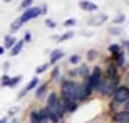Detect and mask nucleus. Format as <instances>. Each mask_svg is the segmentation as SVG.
<instances>
[{"instance_id":"17","label":"nucleus","mask_w":129,"mask_h":123,"mask_svg":"<svg viewBox=\"0 0 129 123\" xmlns=\"http://www.w3.org/2000/svg\"><path fill=\"white\" fill-rule=\"evenodd\" d=\"M38 84H39V78H38V77H33L32 80L29 81V84H27V86L24 87V90H26V92L29 93L30 90H33V89H36V87H38Z\"/></svg>"},{"instance_id":"16","label":"nucleus","mask_w":129,"mask_h":123,"mask_svg":"<svg viewBox=\"0 0 129 123\" xmlns=\"http://www.w3.org/2000/svg\"><path fill=\"white\" fill-rule=\"evenodd\" d=\"M77 72H78V75H80L81 78H84V80L90 75V69H89V66H87V65H81V66L78 68V71H77Z\"/></svg>"},{"instance_id":"29","label":"nucleus","mask_w":129,"mask_h":123,"mask_svg":"<svg viewBox=\"0 0 129 123\" xmlns=\"http://www.w3.org/2000/svg\"><path fill=\"white\" fill-rule=\"evenodd\" d=\"M125 20H126V15H123V14H119L113 21L116 23V24H122V23H125Z\"/></svg>"},{"instance_id":"39","label":"nucleus","mask_w":129,"mask_h":123,"mask_svg":"<svg viewBox=\"0 0 129 123\" xmlns=\"http://www.w3.org/2000/svg\"><path fill=\"white\" fill-rule=\"evenodd\" d=\"M122 44H123V48H125V50H128V47H129V41H128V39H125Z\"/></svg>"},{"instance_id":"35","label":"nucleus","mask_w":129,"mask_h":123,"mask_svg":"<svg viewBox=\"0 0 129 123\" xmlns=\"http://www.w3.org/2000/svg\"><path fill=\"white\" fill-rule=\"evenodd\" d=\"M59 74H60V69L59 68H54V71L51 74V80H57L59 78Z\"/></svg>"},{"instance_id":"3","label":"nucleus","mask_w":129,"mask_h":123,"mask_svg":"<svg viewBox=\"0 0 129 123\" xmlns=\"http://www.w3.org/2000/svg\"><path fill=\"white\" fill-rule=\"evenodd\" d=\"M101 78H102V71H101V68L99 66H95L93 68V71L90 72V75L86 78V81H87V84L95 90L98 86V83L101 81Z\"/></svg>"},{"instance_id":"25","label":"nucleus","mask_w":129,"mask_h":123,"mask_svg":"<svg viewBox=\"0 0 129 123\" xmlns=\"http://www.w3.org/2000/svg\"><path fill=\"white\" fill-rule=\"evenodd\" d=\"M33 2H35V0H23V2H21V5H20V9H23V11L29 9V8L33 5Z\"/></svg>"},{"instance_id":"26","label":"nucleus","mask_w":129,"mask_h":123,"mask_svg":"<svg viewBox=\"0 0 129 123\" xmlns=\"http://www.w3.org/2000/svg\"><path fill=\"white\" fill-rule=\"evenodd\" d=\"M75 24H77L75 18H68L66 21H63V27H74Z\"/></svg>"},{"instance_id":"45","label":"nucleus","mask_w":129,"mask_h":123,"mask_svg":"<svg viewBox=\"0 0 129 123\" xmlns=\"http://www.w3.org/2000/svg\"><path fill=\"white\" fill-rule=\"evenodd\" d=\"M125 123H128V122H125Z\"/></svg>"},{"instance_id":"2","label":"nucleus","mask_w":129,"mask_h":123,"mask_svg":"<svg viewBox=\"0 0 129 123\" xmlns=\"http://www.w3.org/2000/svg\"><path fill=\"white\" fill-rule=\"evenodd\" d=\"M113 96H114V102H116V104H125V102H128V99H129L128 86H119V87L114 90Z\"/></svg>"},{"instance_id":"14","label":"nucleus","mask_w":129,"mask_h":123,"mask_svg":"<svg viewBox=\"0 0 129 123\" xmlns=\"http://www.w3.org/2000/svg\"><path fill=\"white\" fill-rule=\"evenodd\" d=\"M63 104H64V111L66 113H74L78 108V104L75 101H66V99H63Z\"/></svg>"},{"instance_id":"13","label":"nucleus","mask_w":129,"mask_h":123,"mask_svg":"<svg viewBox=\"0 0 129 123\" xmlns=\"http://www.w3.org/2000/svg\"><path fill=\"white\" fill-rule=\"evenodd\" d=\"M116 61H117V65L116 66H120V68H123V66H126V53H123V51H120V53H117L116 56H113Z\"/></svg>"},{"instance_id":"5","label":"nucleus","mask_w":129,"mask_h":123,"mask_svg":"<svg viewBox=\"0 0 129 123\" xmlns=\"http://www.w3.org/2000/svg\"><path fill=\"white\" fill-rule=\"evenodd\" d=\"M78 6H80L83 11H87V12H96L98 9H99V6H98L96 3H93V2H90V0H80Z\"/></svg>"},{"instance_id":"11","label":"nucleus","mask_w":129,"mask_h":123,"mask_svg":"<svg viewBox=\"0 0 129 123\" xmlns=\"http://www.w3.org/2000/svg\"><path fill=\"white\" fill-rule=\"evenodd\" d=\"M17 41H18V39H17L14 35H6V36H5V47H3V48H5V50H6V48L11 50V48L17 44Z\"/></svg>"},{"instance_id":"27","label":"nucleus","mask_w":129,"mask_h":123,"mask_svg":"<svg viewBox=\"0 0 129 123\" xmlns=\"http://www.w3.org/2000/svg\"><path fill=\"white\" fill-rule=\"evenodd\" d=\"M48 68H50V65H48V63H44V65H41V66L36 68V74H38V75H39V74H44Z\"/></svg>"},{"instance_id":"15","label":"nucleus","mask_w":129,"mask_h":123,"mask_svg":"<svg viewBox=\"0 0 129 123\" xmlns=\"http://www.w3.org/2000/svg\"><path fill=\"white\" fill-rule=\"evenodd\" d=\"M47 90H48V84H47V83H42L39 87H36V93H35V95H36V98H38V99L44 98V96H45V93H47Z\"/></svg>"},{"instance_id":"42","label":"nucleus","mask_w":129,"mask_h":123,"mask_svg":"<svg viewBox=\"0 0 129 123\" xmlns=\"http://www.w3.org/2000/svg\"><path fill=\"white\" fill-rule=\"evenodd\" d=\"M0 123H8V117H5V119H0Z\"/></svg>"},{"instance_id":"10","label":"nucleus","mask_w":129,"mask_h":123,"mask_svg":"<svg viewBox=\"0 0 129 123\" xmlns=\"http://www.w3.org/2000/svg\"><path fill=\"white\" fill-rule=\"evenodd\" d=\"M107 20H108V17H107L105 14H101L99 17H93V18H90V20H89V24H90V26H102Z\"/></svg>"},{"instance_id":"1","label":"nucleus","mask_w":129,"mask_h":123,"mask_svg":"<svg viewBox=\"0 0 129 123\" xmlns=\"http://www.w3.org/2000/svg\"><path fill=\"white\" fill-rule=\"evenodd\" d=\"M62 99L66 101H81V92H80V84L72 81V80H66L62 83Z\"/></svg>"},{"instance_id":"31","label":"nucleus","mask_w":129,"mask_h":123,"mask_svg":"<svg viewBox=\"0 0 129 123\" xmlns=\"http://www.w3.org/2000/svg\"><path fill=\"white\" fill-rule=\"evenodd\" d=\"M96 56H98L96 50H89V51H87V60H95Z\"/></svg>"},{"instance_id":"30","label":"nucleus","mask_w":129,"mask_h":123,"mask_svg":"<svg viewBox=\"0 0 129 123\" xmlns=\"http://www.w3.org/2000/svg\"><path fill=\"white\" fill-rule=\"evenodd\" d=\"M9 80H11L9 75H3V77H2V81H0V86H2V87H8V86H9Z\"/></svg>"},{"instance_id":"34","label":"nucleus","mask_w":129,"mask_h":123,"mask_svg":"<svg viewBox=\"0 0 129 123\" xmlns=\"http://www.w3.org/2000/svg\"><path fill=\"white\" fill-rule=\"evenodd\" d=\"M18 110H20L18 107H12V108H9V111H8V117H12L14 114H17Z\"/></svg>"},{"instance_id":"38","label":"nucleus","mask_w":129,"mask_h":123,"mask_svg":"<svg viewBox=\"0 0 129 123\" xmlns=\"http://www.w3.org/2000/svg\"><path fill=\"white\" fill-rule=\"evenodd\" d=\"M39 9H41V15H45V14L48 12V6H47V5H42Z\"/></svg>"},{"instance_id":"43","label":"nucleus","mask_w":129,"mask_h":123,"mask_svg":"<svg viewBox=\"0 0 129 123\" xmlns=\"http://www.w3.org/2000/svg\"><path fill=\"white\" fill-rule=\"evenodd\" d=\"M3 53H5V48H3V47H0V56H3Z\"/></svg>"},{"instance_id":"9","label":"nucleus","mask_w":129,"mask_h":123,"mask_svg":"<svg viewBox=\"0 0 129 123\" xmlns=\"http://www.w3.org/2000/svg\"><path fill=\"white\" fill-rule=\"evenodd\" d=\"M128 119H129V111H125V110L120 111V113H116L113 116V120L117 123H125V122H128Z\"/></svg>"},{"instance_id":"44","label":"nucleus","mask_w":129,"mask_h":123,"mask_svg":"<svg viewBox=\"0 0 129 123\" xmlns=\"http://www.w3.org/2000/svg\"><path fill=\"white\" fill-rule=\"evenodd\" d=\"M5 2H6V3H9V2H12V0H5Z\"/></svg>"},{"instance_id":"18","label":"nucleus","mask_w":129,"mask_h":123,"mask_svg":"<svg viewBox=\"0 0 129 123\" xmlns=\"http://www.w3.org/2000/svg\"><path fill=\"white\" fill-rule=\"evenodd\" d=\"M48 122L60 123V122H62V117H59V114H56L53 110H50V108H48Z\"/></svg>"},{"instance_id":"23","label":"nucleus","mask_w":129,"mask_h":123,"mask_svg":"<svg viewBox=\"0 0 129 123\" xmlns=\"http://www.w3.org/2000/svg\"><path fill=\"white\" fill-rule=\"evenodd\" d=\"M21 26H23L21 20H20V18H17V20L11 24V32H12V33H15L17 30H20V27H21Z\"/></svg>"},{"instance_id":"33","label":"nucleus","mask_w":129,"mask_h":123,"mask_svg":"<svg viewBox=\"0 0 129 123\" xmlns=\"http://www.w3.org/2000/svg\"><path fill=\"white\" fill-rule=\"evenodd\" d=\"M80 56L78 54H74V56H71V59H69V61L72 63V65H77V63H80Z\"/></svg>"},{"instance_id":"20","label":"nucleus","mask_w":129,"mask_h":123,"mask_svg":"<svg viewBox=\"0 0 129 123\" xmlns=\"http://www.w3.org/2000/svg\"><path fill=\"white\" fill-rule=\"evenodd\" d=\"M38 113H39V122L41 123L48 122V108H42V110H39Z\"/></svg>"},{"instance_id":"7","label":"nucleus","mask_w":129,"mask_h":123,"mask_svg":"<svg viewBox=\"0 0 129 123\" xmlns=\"http://www.w3.org/2000/svg\"><path fill=\"white\" fill-rule=\"evenodd\" d=\"M63 56H64L63 50H60V48L53 50V51H51V56H50V61H48V65H54V63H57L60 59H63Z\"/></svg>"},{"instance_id":"21","label":"nucleus","mask_w":129,"mask_h":123,"mask_svg":"<svg viewBox=\"0 0 129 123\" xmlns=\"http://www.w3.org/2000/svg\"><path fill=\"white\" fill-rule=\"evenodd\" d=\"M21 80H23V75H17V77H12L11 80H9V86L8 87H17L20 83H21Z\"/></svg>"},{"instance_id":"40","label":"nucleus","mask_w":129,"mask_h":123,"mask_svg":"<svg viewBox=\"0 0 129 123\" xmlns=\"http://www.w3.org/2000/svg\"><path fill=\"white\" fill-rule=\"evenodd\" d=\"M9 66H11V65H9V61H5V63H3V69H5V71H8V69H9Z\"/></svg>"},{"instance_id":"19","label":"nucleus","mask_w":129,"mask_h":123,"mask_svg":"<svg viewBox=\"0 0 129 123\" xmlns=\"http://www.w3.org/2000/svg\"><path fill=\"white\" fill-rule=\"evenodd\" d=\"M57 99H59V96H57V93L56 92H51L48 95V99H47V104H48V107L47 108H51L56 102H57Z\"/></svg>"},{"instance_id":"24","label":"nucleus","mask_w":129,"mask_h":123,"mask_svg":"<svg viewBox=\"0 0 129 123\" xmlns=\"http://www.w3.org/2000/svg\"><path fill=\"white\" fill-rule=\"evenodd\" d=\"M108 51H110L113 56H116L117 53H120V45H117V44H111V45L108 47Z\"/></svg>"},{"instance_id":"22","label":"nucleus","mask_w":129,"mask_h":123,"mask_svg":"<svg viewBox=\"0 0 129 123\" xmlns=\"http://www.w3.org/2000/svg\"><path fill=\"white\" fill-rule=\"evenodd\" d=\"M74 35H75L74 32H64L63 35L57 36V42H63V41H68V39H72Z\"/></svg>"},{"instance_id":"32","label":"nucleus","mask_w":129,"mask_h":123,"mask_svg":"<svg viewBox=\"0 0 129 123\" xmlns=\"http://www.w3.org/2000/svg\"><path fill=\"white\" fill-rule=\"evenodd\" d=\"M45 26H47V27H50V29H54L57 24H56V21H54V20H50V18H48V20H45Z\"/></svg>"},{"instance_id":"28","label":"nucleus","mask_w":129,"mask_h":123,"mask_svg":"<svg viewBox=\"0 0 129 123\" xmlns=\"http://www.w3.org/2000/svg\"><path fill=\"white\" fill-rule=\"evenodd\" d=\"M30 122L32 123H41L39 122V113H38V111H32V113H30Z\"/></svg>"},{"instance_id":"46","label":"nucleus","mask_w":129,"mask_h":123,"mask_svg":"<svg viewBox=\"0 0 129 123\" xmlns=\"http://www.w3.org/2000/svg\"><path fill=\"white\" fill-rule=\"evenodd\" d=\"M126 2H128V0H126Z\"/></svg>"},{"instance_id":"6","label":"nucleus","mask_w":129,"mask_h":123,"mask_svg":"<svg viewBox=\"0 0 129 123\" xmlns=\"http://www.w3.org/2000/svg\"><path fill=\"white\" fill-rule=\"evenodd\" d=\"M107 80H111V81H119L120 80L119 71H117V66L116 65H110L107 68Z\"/></svg>"},{"instance_id":"37","label":"nucleus","mask_w":129,"mask_h":123,"mask_svg":"<svg viewBox=\"0 0 129 123\" xmlns=\"http://www.w3.org/2000/svg\"><path fill=\"white\" fill-rule=\"evenodd\" d=\"M23 41H24V44H26V42H30V41H32V33L27 32V33L24 35V39H23Z\"/></svg>"},{"instance_id":"12","label":"nucleus","mask_w":129,"mask_h":123,"mask_svg":"<svg viewBox=\"0 0 129 123\" xmlns=\"http://www.w3.org/2000/svg\"><path fill=\"white\" fill-rule=\"evenodd\" d=\"M23 47H24V41H23V39H21V41H17V44H15V45L11 48V56H12V57L18 56V54L21 53Z\"/></svg>"},{"instance_id":"36","label":"nucleus","mask_w":129,"mask_h":123,"mask_svg":"<svg viewBox=\"0 0 129 123\" xmlns=\"http://www.w3.org/2000/svg\"><path fill=\"white\" fill-rule=\"evenodd\" d=\"M120 32H122L120 27H111V29H110V33H111V35H120Z\"/></svg>"},{"instance_id":"4","label":"nucleus","mask_w":129,"mask_h":123,"mask_svg":"<svg viewBox=\"0 0 129 123\" xmlns=\"http://www.w3.org/2000/svg\"><path fill=\"white\" fill-rule=\"evenodd\" d=\"M39 15H41V9H39V6H30L29 9H26V11L23 12V15L20 17V20H21V23L24 24V23H27V21L33 20V18L39 17Z\"/></svg>"},{"instance_id":"41","label":"nucleus","mask_w":129,"mask_h":123,"mask_svg":"<svg viewBox=\"0 0 129 123\" xmlns=\"http://www.w3.org/2000/svg\"><path fill=\"white\" fill-rule=\"evenodd\" d=\"M69 75L74 77V75H78V72H77V71H69Z\"/></svg>"},{"instance_id":"8","label":"nucleus","mask_w":129,"mask_h":123,"mask_svg":"<svg viewBox=\"0 0 129 123\" xmlns=\"http://www.w3.org/2000/svg\"><path fill=\"white\" fill-rule=\"evenodd\" d=\"M50 110H53L56 114H59V117H63V114L66 113L64 111V104H63V99H57V102L50 108Z\"/></svg>"}]
</instances>
